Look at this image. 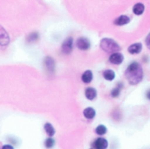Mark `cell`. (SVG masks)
I'll return each instance as SVG.
<instances>
[{
    "label": "cell",
    "mask_w": 150,
    "mask_h": 149,
    "mask_svg": "<svg viewBox=\"0 0 150 149\" xmlns=\"http://www.w3.org/2000/svg\"><path fill=\"white\" fill-rule=\"evenodd\" d=\"M81 81L84 84H90L93 80H94V73L91 70H86L82 72L81 77Z\"/></svg>",
    "instance_id": "10"
},
{
    "label": "cell",
    "mask_w": 150,
    "mask_h": 149,
    "mask_svg": "<svg viewBox=\"0 0 150 149\" xmlns=\"http://www.w3.org/2000/svg\"><path fill=\"white\" fill-rule=\"evenodd\" d=\"M9 42H10V38L8 33L2 26H0V45L5 47L7 46Z\"/></svg>",
    "instance_id": "8"
},
{
    "label": "cell",
    "mask_w": 150,
    "mask_h": 149,
    "mask_svg": "<svg viewBox=\"0 0 150 149\" xmlns=\"http://www.w3.org/2000/svg\"><path fill=\"white\" fill-rule=\"evenodd\" d=\"M146 98L150 102V88H148V89L146 91Z\"/></svg>",
    "instance_id": "22"
},
{
    "label": "cell",
    "mask_w": 150,
    "mask_h": 149,
    "mask_svg": "<svg viewBox=\"0 0 150 149\" xmlns=\"http://www.w3.org/2000/svg\"><path fill=\"white\" fill-rule=\"evenodd\" d=\"M145 44H146V48L150 50V33L146 35V37L145 39Z\"/></svg>",
    "instance_id": "21"
},
{
    "label": "cell",
    "mask_w": 150,
    "mask_h": 149,
    "mask_svg": "<svg viewBox=\"0 0 150 149\" xmlns=\"http://www.w3.org/2000/svg\"><path fill=\"white\" fill-rule=\"evenodd\" d=\"M92 147L94 149H107L109 147V141L107 140V138L99 136L93 141Z\"/></svg>",
    "instance_id": "6"
},
{
    "label": "cell",
    "mask_w": 150,
    "mask_h": 149,
    "mask_svg": "<svg viewBox=\"0 0 150 149\" xmlns=\"http://www.w3.org/2000/svg\"><path fill=\"white\" fill-rule=\"evenodd\" d=\"M55 144H56V141L52 137H49L44 141V145L47 149H51L52 147H54Z\"/></svg>",
    "instance_id": "19"
},
{
    "label": "cell",
    "mask_w": 150,
    "mask_h": 149,
    "mask_svg": "<svg viewBox=\"0 0 150 149\" xmlns=\"http://www.w3.org/2000/svg\"><path fill=\"white\" fill-rule=\"evenodd\" d=\"M102 74H103V78L110 82L113 81L116 78V72L112 69H105Z\"/></svg>",
    "instance_id": "12"
},
{
    "label": "cell",
    "mask_w": 150,
    "mask_h": 149,
    "mask_svg": "<svg viewBox=\"0 0 150 149\" xmlns=\"http://www.w3.org/2000/svg\"><path fill=\"white\" fill-rule=\"evenodd\" d=\"M83 116L85 118L88 119V120H92L96 117V111L94 108L92 107H88L86 109H84L83 110Z\"/></svg>",
    "instance_id": "14"
},
{
    "label": "cell",
    "mask_w": 150,
    "mask_h": 149,
    "mask_svg": "<svg viewBox=\"0 0 150 149\" xmlns=\"http://www.w3.org/2000/svg\"><path fill=\"white\" fill-rule=\"evenodd\" d=\"M43 127H44L45 132L47 133V135H48L49 137H53V136L55 135L56 130H55L54 126H53L50 123H46V124H44Z\"/></svg>",
    "instance_id": "17"
},
{
    "label": "cell",
    "mask_w": 150,
    "mask_h": 149,
    "mask_svg": "<svg viewBox=\"0 0 150 149\" xmlns=\"http://www.w3.org/2000/svg\"><path fill=\"white\" fill-rule=\"evenodd\" d=\"M99 46L103 51L108 54H112L121 50V46L118 44V42L111 38H103L100 42Z\"/></svg>",
    "instance_id": "2"
},
{
    "label": "cell",
    "mask_w": 150,
    "mask_h": 149,
    "mask_svg": "<svg viewBox=\"0 0 150 149\" xmlns=\"http://www.w3.org/2000/svg\"><path fill=\"white\" fill-rule=\"evenodd\" d=\"M73 48L74 42L71 36H68L67 38H65L61 44V51L64 55H70L73 51Z\"/></svg>",
    "instance_id": "3"
},
{
    "label": "cell",
    "mask_w": 150,
    "mask_h": 149,
    "mask_svg": "<svg viewBox=\"0 0 150 149\" xmlns=\"http://www.w3.org/2000/svg\"><path fill=\"white\" fill-rule=\"evenodd\" d=\"M125 77L132 86L139 84L144 78V71L141 64L138 61L131 62L125 70Z\"/></svg>",
    "instance_id": "1"
},
{
    "label": "cell",
    "mask_w": 150,
    "mask_h": 149,
    "mask_svg": "<svg viewBox=\"0 0 150 149\" xmlns=\"http://www.w3.org/2000/svg\"><path fill=\"white\" fill-rule=\"evenodd\" d=\"M2 149H14V148L11 145H3Z\"/></svg>",
    "instance_id": "23"
},
{
    "label": "cell",
    "mask_w": 150,
    "mask_h": 149,
    "mask_svg": "<svg viewBox=\"0 0 150 149\" xmlns=\"http://www.w3.org/2000/svg\"><path fill=\"white\" fill-rule=\"evenodd\" d=\"M84 94H85V97L88 100V101H94L96 99L97 97V90L93 88V87H88L85 91H84Z\"/></svg>",
    "instance_id": "11"
},
{
    "label": "cell",
    "mask_w": 150,
    "mask_h": 149,
    "mask_svg": "<svg viewBox=\"0 0 150 149\" xmlns=\"http://www.w3.org/2000/svg\"><path fill=\"white\" fill-rule=\"evenodd\" d=\"M75 46L77 47L79 50L81 51H88L91 48V42L88 37L81 36L75 42Z\"/></svg>",
    "instance_id": "4"
},
{
    "label": "cell",
    "mask_w": 150,
    "mask_h": 149,
    "mask_svg": "<svg viewBox=\"0 0 150 149\" xmlns=\"http://www.w3.org/2000/svg\"><path fill=\"white\" fill-rule=\"evenodd\" d=\"M90 149H94V148H93V147H92V148H90Z\"/></svg>",
    "instance_id": "24"
},
{
    "label": "cell",
    "mask_w": 150,
    "mask_h": 149,
    "mask_svg": "<svg viewBox=\"0 0 150 149\" xmlns=\"http://www.w3.org/2000/svg\"><path fill=\"white\" fill-rule=\"evenodd\" d=\"M109 62L111 64H114V65H120L124 63L125 61V56L123 53L121 52H115V53H112V54H110V56L108 58Z\"/></svg>",
    "instance_id": "5"
},
{
    "label": "cell",
    "mask_w": 150,
    "mask_h": 149,
    "mask_svg": "<svg viewBox=\"0 0 150 149\" xmlns=\"http://www.w3.org/2000/svg\"><path fill=\"white\" fill-rule=\"evenodd\" d=\"M130 22V18L127 15H120L114 20L116 26H125Z\"/></svg>",
    "instance_id": "15"
},
{
    "label": "cell",
    "mask_w": 150,
    "mask_h": 149,
    "mask_svg": "<svg viewBox=\"0 0 150 149\" xmlns=\"http://www.w3.org/2000/svg\"><path fill=\"white\" fill-rule=\"evenodd\" d=\"M123 88H124L123 82H120V81L117 82V85H116V87L111 89V91H110V96L112 98H117V97H119V95L121 94V90L123 89Z\"/></svg>",
    "instance_id": "13"
},
{
    "label": "cell",
    "mask_w": 150,
    "mask_h": 149,
    "mask_svg": "<svg viewBox=\"0 0 150 149\" xmlns=\"http://www.w3.org/2000/svg\"><path fill=\"white\" fill-rule=\"evenodd\" d=\"M143 45L141 42H134L127 48V51L131 55H138L142 51Z\"/></svg>",
    "instance_id": "9"
},
{
    "label": "cell",
    "mask_w": 150,
    "mask_h": 149,
    "mask_svg": "<svg viewBox=\"0 0 150 149\" xmlns=\"http://www.w3.org/2000/svg\"><path fill=\"white\" fill-rule=\"evenodd\" d=\"M108 129L104 124H99L96 127L95 129V132L98 135V136H103L107 133Z\"/></svg>",
    "instance_id": "18"
},
{
    "label": "cell",
    "mask_w": 150,
    "mask_h": 149,
    "mask_svg": "<svg viewBox=\"0 0 150 149\" xmlns=\"http://www.w3.org/2000/svg\"><path fill=\"white\" fill-rule=\"evenodd\" d=\"M38 39H39V34L37 32H33L27 37V42L28 43H32L36 42Z\"/></svg>",
    "instance_id": "20"
},
{
    "label": "cell",
    "mask_w": 150,
    "mask_h": 149,
    "mask_svg": "<svg viewBox=\"0 0 150 149\" xmlns=\"http://www.w3.org/2000/svg\"><path fill=\"white\" fill-rule=\"evenodd\" d=\"M144 11H145V6L142 3H137L132 7V13L138 16L141 15L144 13Z\"/></svg>",
    "instance_id": "16"
},
{
    "label": "cell",
    "mask_w": 150,
    "mask_h": 149,
    "mask_svg": "<svg viewBox=\"0 0 150 149\" xmlns=\"http://www.w3.org/2000/svg\"><path fill=\"white\" fill-rule=\"evenodd\" d=\"M44 67L49 73H54L56 69V62L52 56H46L43 61Z\"/></svg>",
    "instance_id": "7"
}]
</instances>
